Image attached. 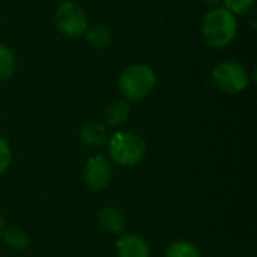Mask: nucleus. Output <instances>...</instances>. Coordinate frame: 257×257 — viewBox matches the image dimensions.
<instances>
[{
	"label": "nucleus",
	"mask_w": 257,
	"mask_h": 257,
	"mask_svg": "<svg viewBox=\"0 0 257 257\" xmlns=\"http://www.w3.org/2000/svg\"><path fill=\"white\" fill-rule=\"evenodd\" d=\"M236 18L226 8H215L209 11L202 23V36L212 48H223L229 45L236 36Z\"/></svg>",
	"instance_id": "nucleus-1"
},
{
	"label": "nucleus",
	"mask_w": 257,
	"mask_h": 257,
	"mask_svg": "<svg viewBox=\"0 0 257 257\" xmlns=\"http://www.w3.org/2000/svg\"><path fill=\"white\" fill-rule=\"evenodd\" d=\"M157 84L155 72L146 65L126 66L119 75V90L130 101L145 99Z\"/></svg>",
	"instance_id": "nucleus-2"
},
{
	"label": "nucleus",
	"mask_w": 257,
	"mask_h": 257,
	"mask_svg": "<svg viewBox=\"0 0 257 257\" xmlns=\"http://www.w3.org/2000/svg\"><path fill=\"white\" fill-rule=\"evenodd\" d=\"M108 154L119 166H136L146 154V143L134 133L119 131L108 140Z\"/></svg>",
	"instance_id": "nucleus-3"
},
{
	"label": "nucleus",
	"mask_w": 257,
	"mask_h": 257,
	"mask_svg": "<svg viewBox=\"0 0 257 257\" xmlns=\"http://www.w3.org/2000/svg\"><path fill=\"white\" fill-rule=\"evenodd\" d=\"M214 84L226 93H239L247 89L250 77L247 69L233 60H226L218 63L212 71Z\"/></svg>",
	"instance_id": "nucleus-4"
},
{
	"label": "nucleus",
	"mask_w": 257,
	"mask_h": 257,
	"mask_svg": "<svg viewBox=\"0 0 257 257\" xmlns=\"http://www.w3.org/2000/svg\"><path fill=\"white\" fill-rule=\"evenodd\" d=\"M56 27L68 38H78L89 29L86 12L75 2H63L56 11Z\"/></svg>",
	"instance_id": "nucleus-5"
},
{
	"label": "nucleus",
	"mask_w": 257,
	"mask_h": 257,
	"mask_svg": "<svg viewBox=\"0 0 257 257\" xmlns=\"http://www.w3.org/2000/svg\"><path fill=\"white\" fill-rule=\"evenodd\" d=\"M111 176H113L111 167L104 157L95 155L89 158L84 167V181L90 190L93 191L105 190L111 182Z\"/></svg>",
	"instance_id": "nucleus-6"
},
{
	"label": "nucleus",
	"mask_w": 257,
	"mask_h": 257,
	"mask_svg": "<svg viewBox=\"0 0 257 257\" xmlns=\"http://www.w3.org/2000/svg\"><path fill=\"white\" fill-rule=\"evenodd\" d=\"M119 257H149L146 241L137 235H123L117 241Z\"/></svg>",
	"instance_id": "nucleus-7"
},
{
	"label": "nucleus",
	"mask_w": 257,
	"mask_h": 257,
	"mask_svg": "<svg viewBox=\"0 0 257 257\" xmlns=\"http://www.w3.org/2000/svg\"><path fill=\"white\" fill-rule=\"evenodd\" d=\"M98 223L104 230H107L113 235L122 233L125 226H126L125 215L117 208H113V206H107L99 212Z\"/></svg>",
	"instance_id": "nucleus-8"
},
{
	"label": "nucleus",
	"mask_w": 257,
	"mask_h": 257,
	"mask_svg": "<svg viewBox=\"0 0 257 257\" xmlns=\"http://www.w3.org/2000/svg\"><path fill=\"white\" fill-rule=\"evenodd\" d=\"M80 137H81L83 143L90 148H98L108 142L105 128L98 122H86L81 126Z\"/></svg>",
	"instance_id": "nucleus-9"
},
{
	"label": "nucleus",
	"mask_w": 257,
	"mask_h": 257,
	"mask_svg": "<svg viewBox=\"0 0 257 257\" xmlns=\"http://www.w3.org/2000/svg\"><path fill=\"white\" fill-rule=\"evenodd\" d=\"M130 104L126 101H114L105 108V120L111 126H120L128 120Z\"/></svg>",
	"instance_id": "nucleus-10"
},
{
	"label": "nucleus",
	"mask_w": 257,
	"mask_h": 257,
	"mask_svg": "<svg viewBox=\"0 0 257 257\" xmlns=\"http://www.w3.org/2000/svg\"><path fill=\"white\" fill-rule=\"evenodd\" d=\"M86 39L93 48H105L111 42V33L105 26L96 24L86 30Z\"/></svg>",
	"instance_id": "nucleus-11"
},
{
	"label": "nucleus",
	"mask_w": 257,
	"mask_h": 257,
	"mask_svg": "<svg viewBox=\"0 0 257 257\" xmlns=\"http://www.w3.org/2000/svg\"><path fill=\"white\" fill-rule=\"evenodd\" d=\"M17 69V59L14 51L0 44V80H6L9 78Z\"/></svg>",
	"instance_id": "nucleus-12"
},
{
	"label": "nucleus",
	"mask_w": 257,
	"mask_h": 257,
	"mask_svg": "<svg viewBox=\"0 0 257 257\" xmlns=\"http://www.w3.org/2000/svg\"><path fill=\"white\" fill-rule=\"evenodd\" d=\"M166 257H200V253L191 242L178 241L167 247Z\"/></svg>",
	"instance_id": "nucleus-13"
},
{
	"label": "nucleus",
	"mask_w": 257,
	"mask_h": 257,
	"mask_svg": "<svg viewBox=\"0 0 257 257\" xmlns=\"http://www.w3.org/2000/svg\"><path fill=\"white\" fill-rule=\"evenodd\" d=\"M3 238H5L6 244L11 248H15V250H23L29 244L27 235L21 229H17V227H12V229L5 230L3 232Z\"/></svg>",
	"instance_id": "nucleus-14"
},
{
	"label": "nucleus",
	"mask_w": 257,
	"mask_h": 257,
	"mask_svg": "<svg viewBox=\"0 0 257 257\" xmlns=\"http://www.w3.org/2000/svg\"><path fill=\"white\" fill-rule=\"evenodd\" d=\"M224 2V8L235 14H244L247 11L251 9V6L254 5V0H223Z\"/></svg>",
	"instance_id": "nucleus-15"
},
{
	"label": "nucleus",
	"mask_w": 257,
	"mask_h": 257,
	"mask_svg": "<svg viewBox=\"0 0 257 257\" xmlns=\"http://www.w3.org/2000/svg\"><path fill=\"white\" fill-rule=\"evenodd\" d=\"M11 158H12V154H11L9 145L0 139V175H3L8 170L11 164Z\"/></svg>",
	"instance_id": "nucleus-16"
},
{
	"label": "nucleus",
	"mask_w": 257,
	"mask_h": 257,
	"mask_svg": "<svg viewBox=\"0 0 257 257\" xmlns=\"http://www.w3.org/2000/svg\"><path fill=\"white\" fill-rule=\"evenodd\" d=\"M223 0H206V3H209V5H218V3H221Z\"/></svg>",
	"instance_id": "nucleus-17"
},
{
	"label": "nucleus",
	"mask_w": 257,
	"mask_h": 257,
	"mask_svg": "<svg viewBox=\"0 0 257 257\" xmlns=\"http://www.w3.org/2000/svg\"><path fill=\"white\" fill-rule=\"evenodd\" d=\"M3 232H5V227H3V220H2V217H0V235H3Z\"/></svg>",
	"instance_id": "nucleus-18"
}]
</instances>
